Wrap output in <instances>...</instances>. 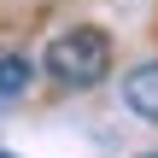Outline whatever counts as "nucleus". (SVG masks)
I'll return each instance as SVG.
<instances>
[{"label": "nucleus", "mask_w": 158, "mask_h": 158, "mask_svg": "<svg viewBox=\"0 0 158 158\" xmlns=\"http://www.w3.org/2000/svg\"><path fill=\"white\" fill-rule=\"evenodd\" d=\"M41 64H47V76H53L59 88H94V82H106V70H111V35L94 29V23H70V29H59V35L47 41Z\"/></svg>", "instance_id": "1"}, {"label": "nucleus", "mask_w": 158, "mask_h": 158, "mask_svg": "<svg viewBox=\"0 0 158 158\" xmlns=\"http://www.w3.org/2000/svg\"><path fill=\"white\" fill-rule=\"evenodd\" d=\"M123 100H129V111H141L147 123H158V59L135 64L123 76Z\"/></svg>", "instance_id": "2"}, {"label": "nucleus", "mask_w": 158, "mask_h": 158, "mask_svg": "<svg viewBox=\"0 0 158 158\" xmlns=\"http://www.w3.org/2000/svg\"><path fill=\"white\" fill-rule=\"evenodd\" d=\"M23 88H29V59L6 53V59H0V100H18Z\"/></svg>", "instance_id": "3"}, {"label": "nucleus", "mask_w": 158, "mask_h": 158, "mask_svg": "<svg viewBox=\"0 0 158 158\" xmlns=\"http://www.w3.org/2000/svg\"><path fill=\"white\" fill-rule=\"evenodd\" d=\"M0 158H12V152H0Z\"/></svg>", "instance_id": "4"}, {"label": "nucleus", "mask_w": 158, "mask_h": 158, "mask_svg": "<svg viewBox=\"0 0 158 158\" xmlns=\"http://www.w3.org/2000/svg\"><path fill=\"white\" fill-rule=\"evenodd\" d=\"M147 158H158V152H147Z\"/></svg>", "instance_id": "5"}]
</instances>
